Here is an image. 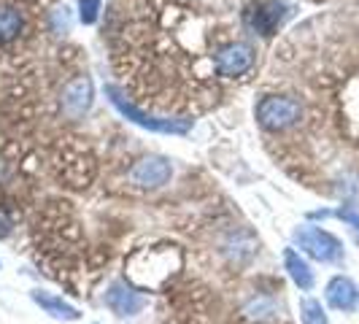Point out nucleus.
<instances>
[{"instance_id":"obj_1","label":"nucleus","mask_w":359,"mask_h":324,"mask_svg":"<svg viewBox=\"0 0 359 324\" xmlns=\"http://www.w3.org/2000/svg\"><path fill=\"white\" fill-rule=\"evenodd\" d=\"M257 119L268 130H284L300 119V103L292 97H265L257 106Z\"/></svg>"},{"instance_id":"obj_2","label":"nucleus","mask_w":359,"mask_h":324,"mask_svg":"<svg viewBox=\"0 0 359 324\" xmlns=\"http://www.w3.org/2000/svg\"><path fill=\"white\" fill-rule=\"evenodd\" d=\"M294 238H297V243H300L311 257H316V259H322V262H335L343 254L341 241H338L335 235L319 230V227H300V230L294 233Z\"/></svg>"},{"instance_id":"obj_3","label":"nucleus","mask_w":359,"mask_h":324,"mask_svg":"<svg viewBox=\"0 0 359 324\" xmlns=\"http://www.w3.org/2000/svg\"><path fill=\"white\" fill-rule=\"evenodd\" d=\"M254 65V54L246 43H233L216 54V71L222 76H241Z\"/></svg>"},{"instance_id":"obj_4","label":"nucleus","mask_w":359,"mask_h":324,"mask_svg":"<svg viewBox=\"0 0 359 324\" xmlns=\"http://www.w3.org/2000/svg\"><path fill=\"white\" fill-rule=\"evenodd\" d=\"M130 179L135 184H141V187H162L165 181L170 179V165L162 157H149V160H141L133 168Z\"/></svg>"},{"instance_id":"obj_5","label":"nucleus","mask_w":359,"mask_h":324,"mask_svg":"<svg viewBox=\"0 0 359 324\" xmlns=\"http://www.w3.org/2000/svg\"><path fill=\"white\" fill-rule=\"evenodd\" d=\"M327 303L332 308H338V311H351V308L357 306V287H354V281L346 278V276L332 278L327 284Z\"/></svg>"},{"instance_id":"obj_6","label":"nucleus","mask_w":359,"mask_h":324,"mask_svg":"<svg viewBox=\"0 0 359 324\" xmlns=\"http://www.w3.org/2000/svg\"><path fill=\"white\" fill-rule=\"evenodd\" d=\"M106 300H108V306L114 308L119 316L135 313V311H141V306H144V297H141L138 292H130V289H125L122 284L111 287V292H108Z\"/></svg>"},{"instance_id":"obj_7","label":"nucleus","mask_w":359,"mask_h":324,"mask_svg":"<svg viewBox=\"0 0 359 324\" xmlns=\"http://www.w3.org/2000/svg\"><path fill=\"white\" fill-rule=\"evenodd\" d=\"M284 262H287L289 276H292V281H294L297 287L300 289L313 287V273H311V268L306 265V259L294 252V249H287V252H284Z\"/></svg>"},{"instance_id":"obj_8","label":"nucleus","mask_w":359,"mask_h":324,"mask_svg":"<svg viewBox=\"0 0 359 324\" xmlns=\"http://www.w3.org/2000/svg\"><path fill=\"white\" fill-rule=\"evenodd\" d=\"M92 97V84L87 79H76L73 84L65 87V95H62V103L71 108V111H84L90 106Z\"/></svg>"},{"instance_id":"obj_9","label":"nucleus","mask_w":359,"mask_h":324,"mask_svg":"<svg viewBox=\"0 0 359 324\" xmlns=\"http://www.w3.org/2000/svg\"><path fill=\"white\" fill-rule=\"evenodd\" d=\"M36 297L38 306H43L52 316H57V319H65V322H73V319H79V311L76 308H71L68 303H62L60 297H52V295H43V292H36L33 295Z\"/></svg>"},{"instance_id":"obj_10","label":"nucleus","mask_w":359,"mask_h":324,"mask_svg":"<svg viewBox=\"0 0 359 324\" xmlns=\"http://www.w3.org/2000/svg\"><path fill=\"white\" fill-rule=\"evenodd\" d=\"M22 30V17L14 8H0V43L11 41Z\"/></svg>"},{"instance_id":"obj_11","label":"nucleus","mask_w":359,"mask_h":324,"mask_svg":"<svg viewBox=\"0 0 359 324\" xmlns=\"http://www.w3.org/2000/svg\"><path fill=\"white\" fill-rule=\"evenodd\" d=\"M300 313H303V324H330L322 311V303H316V300H311V297H306V300L300 303Z\"/></svg>"},{"instance_id":"obj_12","label":"nucleus","mask_w":359,"mask_h":324,"mask_svg":"<svg viewBox=\"0 0 359 324\" xmlns=\"http://www.w3.org/2000/svg\"><path fill=\"white\" fill-rule=\"evenodd\" d=\"M97 8H100V0H81V19L84 22H95L97 19Z\"/></svg>"}]
</instances>
